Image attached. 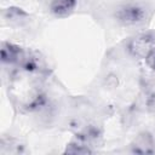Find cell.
<instances>
[{
    "instance_id": "obj_1",
    "label": "cell",
    "mask_w": 155,
    "mask_h": 155,
    "mask_svg": "<svg viewBox=\"0 0 155 155\" xmlns=\"http://www.w3.org/2000/svg\"><path fill=\"white\" fill-rule=\"evenodd\" d=\"M115 17L124 25H137L144 22L145 11L139 5L128 4V5H124L119 7L115 13Z\"/></svg>"
},
{
    "instance_id": "obj_2",
    "label": "cell",
    "mask_w": 155,
    "mask_h": 155,
    "mask_svg": "<svg viewBox=\"0 0 155 155\" xmlns=\"http://www.w3.org/2000/svg\"><path fill=\"white\" fill-rule=\"evenodd\" d=\"M154 46V39L151 35L149 34H144V35H139L137 38H134L130 45H128V50L130 52L139 58H145L148 56V53L151 51Z\"/></svg>"
},
{
    "instance_id": "obj_3",
    "label": "cell",
    "mask_w": 155,
    "mask_h": 155,
    "mask_svg": "<svg viewBox=\"0 0 155 155\" xmlns=\"http://www.w3.org/2000/svg\"><path fill=\"white\" fill-rule=\"evenodd\" d=\"M27 52L18 45L11 42H2L1 45V61L7 64H18L23 62Z\"/></svg>"
},
{
    "instance_id": "obj_4",
    "label": "cell",
    "mask_w": 155,
    "mask_h": 155,
    "mask_svg": "<svg viewBox=\"0 0 155 155\" xmlns=\"http://www.w3.org/2000/svg\"><path fill=\"white\" fill-rule=\"evenodd\" d=\"M132 151L137 154H153L155 149H154V140L151 136L148 133L139 134L132 144Z\"/></svg>"
},
{
    "instance_id": "obj_5",
    "label": "cell",
    "mask_w": 155,
    "mask_h": 155,
    "mask_svg": "<svg viewBox=\"0 0 155 155\" xmlns=\"http://www.w3.org/2000/svg\"><path fill=\"white\" fill-rule=\"evenodd\" d=\"M76 6V0H51L50 10L56 16H65Z\"/></svg>"
},
{
    "instance_id": "obj_6",
    "label": "cell",
    "mask_w": 155,
    "mask_h": 155,
    "mask_svg": "<svg viewBox=\"0 0 155 155\" xmlns=\"http://www.w3.org/2000/svg\"><path fill=\"white\" fill-rule=\"evenodd\" d=\"M92 150L85 145V144H80V143H70L69 145H67L64 154H79V155H84V154H91Z\"/></svg>"
},
{
    "instance_id": "obj_7",
    "label": "cell",
    "mask_w": 155,
    "mask_h": 155,
    "mask_svg": "<svg viewBox=\"0 0 155 155\" xmlns=\"http://www.w3.org/2000/svg\"><path fill=\"white\" fill-rule=\"evenodd\" d=\"M145 105H147V109L150 113H155V92H153L151 94H149V97L147 98Z\"/></svg>"
},
{
    "instance_id": "obj_8",
    "label": "cell",
    "mask_w": 155,
    "mask_h": 155,
    "mask_svg": "<svg viewBox=\"0 0 155 155\" xmlns=\"http://www.w3.org/2000/svg\"><path fill=\"white\" fill-rule=\"evenodd\" d=\"M145 61L148 63V65L155 70V47L151 48V51L148 53V56L145 57Z\"/></svg>"
}]
</instances>
